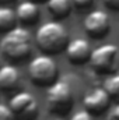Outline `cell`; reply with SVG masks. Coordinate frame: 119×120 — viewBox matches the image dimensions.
<instances>
[{"label":"cell","instance_id":"cell-1","mask_svg":"<svg viewBox=\"0 0 119 120\" xmlns=\"http://www.w3.org/2000/svg\"><path fill=\"white\" fill-rule=\"evenodd\" d=\"M1 53L11 61H24L32 53V35L25 27H14L0 41Z\"/></svg>","mask_w":119,"mask_h":120},{"label":"cell","instance_id":"cell-2","mask_svg":"<svg viewBox=\"0 0 119 120\" xmlns=\"http://www.w3.org/2000/svg\"><path fill=\"white\" fill-rule=\"evenodd\" d=\"M35 42L44 55H59L69 43V34L58 20L46 21L36 30Z\"/></svg>","mask_w":119,"mask_h":120},{"label":"cell","instance_id":"cell-3","mask_svg":"<svg viewBox=\"0 0 119 120\" xmlns=\"http://www.w3.org/2000/svg\"><path fill=\"white\" fill-rule=\"evenodd\" d=\"M46 108L51 113L56 116L67 115L74 103V95L71 85L66 80H58L52 85L48 87L46 91Z\"/></svg>","mask_w":119,"mask_h":120},{"label":"cell","instance_id":"cell-4","mask_svg":"<svg viewBox=\"0 0 119 120\" xmlns=\"http://www.w3.org/2000/svg\"><path fill=\"white\" fill-rule=\"evenodd\" d=\"M58 64L49 55H39L28 64V77L36 87L52 85L55 81H58Z\"/></svg>","mask_w":119,"mask_h":120},{"label":"cell","instance_id":"cell-5","mask_svg":"<svg viewBox=\"0 0 119 120\" xmlns=\"http://www.w3.org/2000/svg\"><path fill=\"white\" fill-rule=\"evenodd\" d=\"M90 66L97 74H114L119 68V48L112 43H104L91 52Z\"/></svg>","mask_w":119,"mask_h":120},{"label":"cell","instance_id":"cell-6","mask_svg":"<svg viewBox=\"0 0 119 120\" xmlns=\"http://www.w3.org/2000/svg\"><path fill=\"white\" fill-rule=\"evenodd\" d=\"M7 106L14 120H35L39 110L36 99L27 91L13 95Z\"/></svg>","mask_w":119,"mask_h":120},{"label":"cell","instance_id":"cell-7","mask_svg":"<svg viewBox=\"0 0 119 120\" xmlns=\"http://www.w3.org/2000/svg\"><path fill=\"white\" fill-rule=\"evenodd\" d=\"M84 32L92 39H102L111 31V18L104 10H92L83 21Z\"/></svg>","mask_w":119,"mask_h":120},{"label":"cell","instance_id":"cell-8","mask_svg":"<svg viewBox=\"0 0 119 120\" xmlns=\"http://www.w3.org/2000/svg\"><path fill=\"white\" fill-rule=\"evenodd\" d=\"M109 103H111V98H109V95L107 94V91L102 87L91 88L83 96L84 109L87 112H90L92 116L104 113L109 108Z\"/></svg>","mask_w":119,"mask_h":120},{"label":"cell","instance_id":"cell-9","mask_svg":"<svg viewBox=\"0 0 119 120\" xmlns=\"http://www.w3.org/2000/svg\"><path fill=\"white\" fill-rule=\"evenodd\" d=\"M64 50H66L67 60L74 66H81V64L90 61L91 52H92L90 42L83 38H76L73 41H69Z\"/></svg>","mask_w":119,"mask_h":120},{"label":"cell","instance_id":"cell-10","mask_svg":"<svg viewBox=\"0 0 119 120\" xmlns=\"http://www.w3.org/2000/svg\"><path fill=\"white\" fill-rule=\"evenodd\" d=\"M16 17H17V24L20 27H30L35 24L39 18V7L35 1L32 0H24L21 1L17 8H16Z\"/></svg>","mask_w":119,"mask_h":120},{"label":"cell","instance_id":"cell-11","mask_svg":"<svg viewBox=\"0 0 119 120\" xmlns=\"http://www.w3.org/2000/svg\"><path fill=\"white\" fill-rule=\"evenodd\" d=\"M20 81V73L16 66L13 64H4L0 67V90L11 91L18 85Z\"/></svg>","mask_w":119,"mask_h":120},{"label":"cell","instance_id":"cell-12","mask_svg":"<svg viewBox=\"0 0 119 120\" xmlns=\"http://www.w3.org/2000/svg\"><path fill=\"white\" fill-rule=\"evenodd\" d=\"M46 7L48 11L56 20H62L69 17V14L71 13L73 3L71 0H46Z\"/></svg>","mask_w":119,"mask_h":120},{"label":"cell","instance_id":"cell-13","mask_svg":"<svg viewBox=\"0 0 119 120\" xmlns=\"http://www.w3.org/2000/svg\"><path fill=\"white\" fill-rule=\"evenodd\" d=\"M17 27L16 10L8 6H0V34H6Z\"/></svg>","mask_w":119,"mask_h":120},{"label":"cell","instance_id":"cell-14","mask_svg":"<svg viewBox=\"0 0 119 120\" xmlns=\"http://www.w3.org/2000/svg\"><path fill=\"white\" fill-rule=\"evenodd\" d=\"M102 88L107 91L111 101H118L119 102V73H114V74L108 75Z\"/></svg>","mask_w":119,"mask_h":120},{"label":"cell","instance_id":"cell-15","mask_svg":"<svg viewBox=\"0 0 119 120\" xmlns=\"http://www.w3.org/2000/svg\"><path fill=\"white\" fill-rule=\"evenodd\" d=\"M70 120H94V116L90 112H87L86 109H83V110H77L70 117Z\"/></svg>","mask_w":119,"mask_h":120},{"label":"cell","instance_id":"cell-16","mask_svg":"<svg viewBox=\"0 0 119 120\" xmlns=\"http://www.w3.org/2000/svg\"><path fill=\"white\" fill-rule=\"evenodd\" d=\"M0 120H14L8 106L3 103H0Z\"/></svg>","mask_w":119,"mask_h":120},{"label":"cell","instance_id":"cell-17","mask_svg":"<svg viewBox=\"0 0 119 120\" xmlns=\"http://www.w3.org/2000/svg\"><path fill=\"white\" fill-rule=\"evenodd\" d=\"M71 3H73V6H76L77 8L84 10V8H88V7L92 6L94 0H71Z\"/></svg>","mask_w":119,"mask_h":120},{"label":"cell","instance_id":"cell-18","mask_svg":"<svg viewBox=\"0 0 119 120\" xmlns=\"http://www.w3.org/2000/svg\"><path fill=\"white\" fill-rule=\"evenodd\" d=\"M104 4L109 8V10H114V11H119V0H102Z\"/></svg>","mask_w":119,"mask_h":120},{"label":"cell","instance_id":"cell-19","mask_svg":"<svg viewBox=\"0 0 119 120\" xmlns=\"http://www.w3.org/2000/svg\"><path fill=\"white\" fill-rule=\"evenodd\" d=\"M108 120H119V103L111 109V112L108 115Z\"/></svg>","mask_w":119,"mask_h":120},{"label":"cell","instance_id":"cell-20","mask_svg":"<svg viewBox=\"0 0 119 120\" xmlns=\"http://www.w3.org/2000/svg\"><path fill=\"white\" fill-rule=\"evenodd\" d=\"M11 1H14V0H0V4H8Z\"/></svg>","mask_w":119,"mask_h":120},{"label":"cell","instance_id":"cell-21","mask_svg":"<svg viewBox=\"0 0 119 120\" xmlns=\"http://www.w3.org/2000/svg\"><path fill=\"white\" fill-rule=\"evenodd\" d=\"M32 1H35V3H36V1H42V0H32Z\"/></svg>","mask_w":119,"mask_h":120},{"label":"cell","instance_id":"cell-22","mask_svg":"<svg viewBox=\"0 0 119 120\" xmlns=\"http://www.w3.org/2000/svg\"><path fill=\"white\" fill-rule=\"evenodd\" d=\"M55 120H63V119H60V117H56V119H55Z\"/></svg>","mask_w":119,"mask_h":120},{"label":"cell","instance_id":"cell-23","mask_svg":"<svg viewBox=\"0 0 119 120\" xmlns=\"http://www.w3.org/2000/svg\"><path fill=\"white\" fill-rule=\"evenodd\" d=\"M118 48H119V46H118Z\"/></svg>","mask_w":119,"mask_h":120}]
</instances>
